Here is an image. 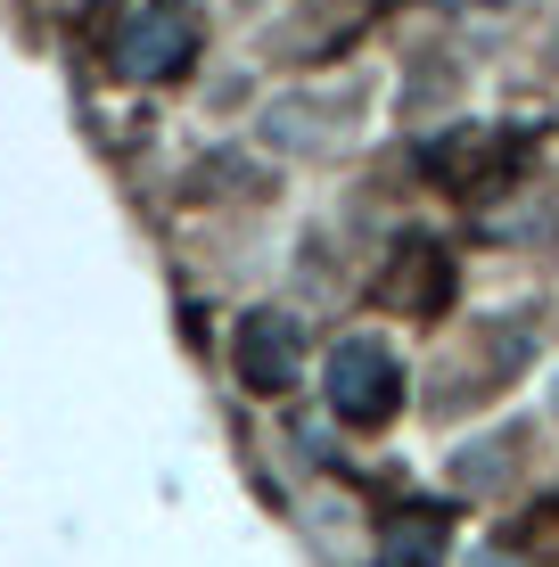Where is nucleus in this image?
I'll use <instances>...</instances> for the list:
<instances>
[{
  "label": "nucleus",
  "instance_id": "nucleus-1",
  "mask_svg": "<svg viewBox=\"0 0 559 567\" xmlns=\"http://www.w3.org/2000/svg\"><path fill=\"white\" fill-rule=\"evenodd\" d=\"M395 395H403V370H395L387 346H379V338H338V354H330V403H338V420H387Z\"/></svg>",
  "mask_w": 559,
  "mask_h": 567
},
{
  "label": "nucleus",
  "instance_id": "nucleus-2",
  "mask_svg": "<svg viewBox=\"0 0 559 567\" xmlns=\"http://www.w3.org/2000/svg\"><path fill=\"white\" fill-rule=\"evenodd\" d=\"M239 379L247 386H288V379H297V329H288L280 312L239 321Z\"/></svg>",
  "mask_w": 559,
  "mask_h": 567
},
{
  "label": "nucleus",
  "instance_id": "nucleus-3",
  "mask_svg": "<svg viewBox=\"0 0 559 567\" xmlns=\"http://www.w3.org/2000/svg\"><path fill=\"white\" fill-rule=\"evenodd\" d=\"M182 58H189V25L182 17H165V9L132 17V33H124V66L132 74H173Z\"/></svg>",
  "mask_w": 559,
  "mask_h": 567
},
{
  "label": "nucleus",
  "instance_id": "nucleus-4",
  "mask_svg": "<svg viewBox=\"0 0 559 567\" xmlns=\"http://www.w3.org/2000/svg\"><path fill=\"white\" fill-rule=\"evenodd\" d=\"M379 559H387V567H436V559H445V526H436V518H395V535H387Z\"/></svg>",
  "mask_w": 559,
  "mask_h": 567
},
{
  "label": "nucleus",
  "instance_id": "nucleus-5",
  "mask_svg": "<svg viewBox=\"0 0 559 567\" xmlns=\"http://www.w3.org/2000/svg\"><path fill=\"white\" fill-rule=\"evenodd\" d=\"M477 567H518V559H503V551H486V559H477Z\"/></svg>",
  "mask_w": 559,
  "mask_h": 567
}]
</instances>
